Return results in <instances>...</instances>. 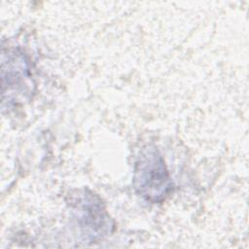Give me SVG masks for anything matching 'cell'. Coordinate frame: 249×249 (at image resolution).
Returning a JSON list of instances; mask_svg holds the SVG:
<instances>
[{
	"label": "cell",
	"mask_w": 249,
	"mask_h": 249,
	"mask_svg": "<svg viewBox=\"0 0 249 249\" xmlns=\"http://www.w3.org/2000/svg\"><path fill=\"white\" fill-rule=\"evenodd\" d=\"M133 184L136 192L152 203L164 200L173 185L160 154L154 148L144 149L135 161Z\"/></svg>",
	"instance_id": "1"
},
{
	"label": "cell",
	"mask_w": 249,
	"mask_h": 249,
	"mask_svg": "<svg viewBox=\"0 0 249 249\" xmlns=\"http://www.w3.org/2000/svg\"><path fill=\"white\" fill-rule=\"evenodd\" d=\"M31 74L24 55L18 52L2 54V94L3 99L16 100L31 91Z\"/></svg>",
	"instance_id": "2"
},
{
	"label": "cell",
	"mask_w": 249,
	"mask_h": 249,
	"mask_svg": "<svg viewBox=\"0 0 249 249\" xmlns=\"http://www.w3.org/2000/svg\"><path fill=\"white\" fill-rule=\"evenodd\" d=\"M80 225L85 233L91 239L107 235L113 227L100 198L90 192H85L75 202Z\"/></svg>",
	"instance_id": "3"
}]
</instances>
